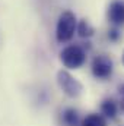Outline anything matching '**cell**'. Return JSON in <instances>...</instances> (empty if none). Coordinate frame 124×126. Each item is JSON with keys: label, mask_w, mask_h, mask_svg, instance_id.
Returning a JSON list of instances; mask_svg holds the SVG:
<instances>
[{"label": "cell", "mask_w": 124, "mask_h": 126, "mask_svg": "<svg viewBox=\"0 0 124 126\" xmlns=\"http://www.w3.org/2000/svg\"><path fill=\"white\" fill-rule=\"evenodd\" d=\"M118 37H120V32L117 31V30H111V31L108 32V38H110L111 41H117Z\"/></svg>", "instance_id": "obj_10"}, {"label": "cell", "mask_w": 124, "mask_h": 126, "mask_svg": "<svg viewBox=\"0 0 124 126\" xmlns=\"http://www.w3.org/2000/svg\"><path fill=\"white\" fill-rule=\"evenodd\" d=\"M57 84L62 88L63 93L67 97H70V98L79 97V95L82 94V91H83L82 84L74 76H72L67 70H63V69L57 72Z\"/></svg>", "instance_id": "obj_3"}, {"label": "cell", "mask_w": 124, "mask_h": 126, "mask_svg": "<svg viewBox=\"0 0 124 126\" xmlns=\"http://www.w3.org/2000/svg\"><path fill=\"white\" fill-rule=\"evenodd\" d=\"M120 107H121V110H123V111H124V100H123V101H121V104H120Z\"/></svg>", "instance_id": "obj_12"}, {"label": "cell", "mask_w": 124, "mask_h": 126, "mask_svg": "<svg viewBox=\"0 0 124 126\" xmlns=\"http://www.w3.org/2000/svg\"><path fill=\"white\" fill-rule=\"evenodd\" d=\"M118 90H120V93H121V94H124V84H123V85H120V87H118Z\"/></svg>", "instance_id": "obj_11"}, {"label": "cell", "mask_w": 124, "mask_h": 126, "mask_svg": "<svg viewBox=\"0 0 124 126\" xmlns=\"http://www.w3.org/2000/svg\"><path fill=\"white\" fill-rule=\"evenodd\" d=\"M123 64H124V53H123Z\"/></svg>", "instance_id": "obj_13"}, {"label": "cell", "mask_w": 124, "mask_h": 126, "mask_svg": "<svg viewBox=\"0 0 124 126\" xmlns=\"http://www.w3.org/2000/svg\"><path fill=\"white\" fill-rule=\"evenodd\" d=\"M101 111L105 117H110V119H114L115 114H117V104L112 101V100H105L102 104H101Z\"/></svg>", "instance_id": "obj_7"}, {"label": "cell", "mask_w": 124, "mask_h": 126, "mask_svg": "<svg viewBox=\"0 0 124 126\" xmlns=\"http://www.w3.org/2000/svg\"><path fill=\"white\" fill-rule=\"evenodd\" d=\"M80 126H107V122H105V119L101 116V114H89V116H86L83 120H82V125Z\"/></svg>", "instance_id": "obj_8"}, {"label": "cell", "mask_w": 124, "mask_h": 126, "mask_svg": "<svg viewBox=\"0 0 124 126\" xmlns=\"http://www.w3.org/2000/svg\"><path fill=\"white\" fill-rule=\"evenodd\" d=\"M60 60H62L63 66L67 69H79L86 60V53L80 46L70 44L62 50Z\"/></svg>", "instance_id": "obj_2"}, {"label": "cell", "mask_w": 124, "mask_h": 126, "mask_svg": "<svg viewBox=\"0 0 124 126\" xmlns=\"http://www.w3.org/2000/svg\"><path fill=\"white\" fill-rule=\"evenodd\" d=\"M63 123L66 126H77L79 125V114L74 109H66L62 113Z\"/></svg>", "instance_id": "obj_6"}, {"label": "cell", "mask_w": 124, "mask_h": 126, "mask_svg": "<svg viewBox=\"0 0 124 126\" xmlns=\"http://www.w3.org/2000/svg\"><path fill=\"white\" fill-rule=\"evenodd\" d=\"M112 73V60L108 56H96L92 62V75L96 79H107Z\"/></svg>", "instance_id": "obj_4"}, {"label": "cell", "mask_w": 124, "mask_h": 126, "mask_svg": "<svg viewBox=\"0 0 124 126\" xmlns=\"http://www.w3.org/2000/svg\"><path fill=\"white\" fill-rule=\"evenodd\" d=\"M77 34H79V37H82V38H91L93 35V27L86 21V19H82L79 24H77Z\"/></svg>", "instance_id": "obj_9"}, {"label": "cell", "mask_w": 124, "mask_h": 126, "mask_svg": "<svg viewBox=\"0 0 124 126\" xmlns=\"http://www.w3.org/2000/svg\"><path fill=\"white\" fill-rule=\"evenodd\" d=\"M77 30L76 15L70 10H64L59 16L57 27H56V38L59 43H67L73 38L74 31Z\"/></svg>", "instance_id": "obj_1"}, {"label": "cell", "mask_w": 124, "mask_h": 126, "mask_svg": "<svg viewBox=\"0 0 124 126\" xmlns=\"http://www.w3.org/2000/svg\"><path fill=\"white\" fill-rule=\"evenodd\" d=\"M108 19L114 25H123L124 24V1L115 0L108 7Z\"/></svg>", "instance_id": "obj_5"}]
</instances>
